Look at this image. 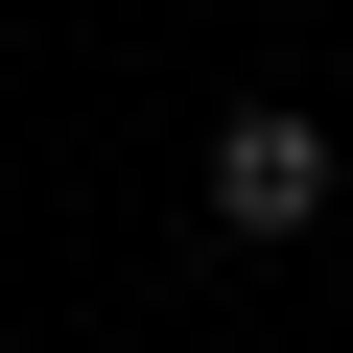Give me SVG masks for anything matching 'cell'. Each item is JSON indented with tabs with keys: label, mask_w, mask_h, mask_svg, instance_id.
Wrapping results in <instances>:
<instances>
[{
	"label": "cell",
	"mask_w": 353,
	"mask_h": 353,
	"mask_svg": "<svg viewBox=\"0 0 353 353\" xmlns=\"http://www.w3.org/2000/svg\"><path fill=\"white\" fill-rule=\"evenodd\" d=\"M330 189H353V165H330V118H306V94H236V118H212V236H236V259L330 236Z\"/></svg>",
	"instance_id": "6da1fadb"
}]
</instances>
